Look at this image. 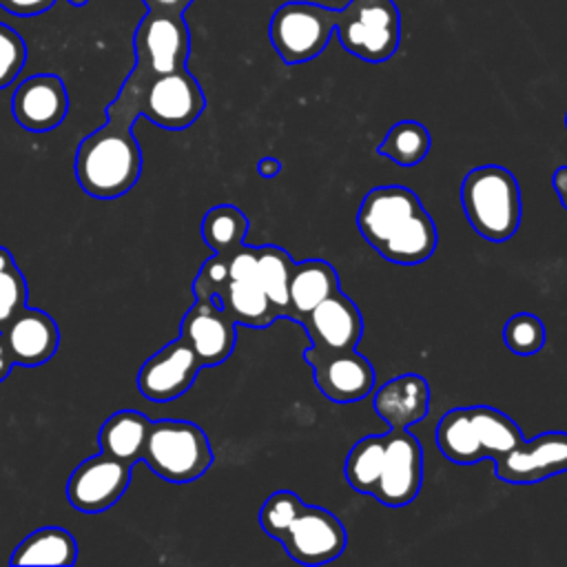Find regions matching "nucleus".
<instances>
[{
	"mask_svg": "<svg viewBox=\"0 0 567 567\" xmlns=\"http://www.w3.org/2000/svg\"><path fill=\"white\" fill-rule=\"evenodd\" d=\"M461 204L472 228L489 241H507L520 224V188L512 171L487 164L472 168L461 184Z\"/></svg>",
	"mask_w": 567,
	"mask_h": 567,
	"instance_id": "obj_5",
	"label": "nucleus"
},
{
	"mask_svg": "<svg viewBox=\"0 0 567 567\" xmlns=\"http://www.w3.org/2000/svg\"><path fill=\"white\" fill-rule=\"evenodd\" d=\"M423 485V447L408 430L381 434V452L370 496L388 507H403Z\"/></svg>",
	"mask_w": 567,
	"mask_h": 567,
	"instance_id": "obj_9",
	"label": "nucleus"
},
{
	"mask_svg": "<svg viewBox=\"0 0 567 567\" xmlns=\"http://www.w3.org/2000/svg\"><path fill=\"white\" fill-rule=\"evenodd\" d=\"M193 0H144L148 11H159V13H184V9Z\"/></svg>",
	"mask_w": 567,
	"mask_h": 567,
	"instance_id": "obj_33",
	"label": "nucleus"
},
{
	"mask_svg": "<svg viewBox=\"0 0 567 567\" xmlns=\"http://www.w3.org/2000/svg\"><path fill=\"white\" fill-rule=\"evenodd\" d=\"M492 461L503 483H540L554 474L567 472V432H543L534 439H523Z\"/></svg>",
	"mask_w": 567,
	"mask_h": 567,
	"instance_id": "obj_14",
	"label": "nucleus"
},
{
	"mask_svg": "<svg viewBox=\"0 0 567 567\" xmlns=\"http://www.w3.org/2000/svg\"><path fill=\"white\" fill-rule=\"evenodd\" d=\"M261 529L279 540L301 565H323L339 558L348 545L341 520L323 507L306 505L295 492H272L259 509Z\"/></svg>",
	"mask_w": 567,
	"mask_h": 567,
	"instance_id": "obj_3",
	"label": "nucleus"
},
{
	"mask_svg": "<svg viewBox=\"0 0 567 567\" xmlns=\"http://www.w3.org/2000/svg\"><path fill=\"white\" fill-rule=\"evenodd\" d=\"M430 131L416 120L396 122L377 146L379 155L390 157L399 166H416L430 153Z\"/></svg>",
	"mask_w": 567,
	"mask_h": 567,
	"instance_id": "obj_27",
	"label": "nucleus"
},
{
	"mask_svg": "<svg viewBox=\"0 0 567 567\" xmlns=\"http://www.w3.org/2000/svg\"><path fill=\"white\" fill-rule=\"evenodd\" d=\"M133 49L135 66L148 75L186 69L190 33L182 13L148 11L133 33Z\"/></svg>",
	"mask_w": 567,
	"mask_h": 567,
	"instance_id": "obj_11",
	"label": "nucleus"
},
{
	"mask_svg": "<svg viewBox=\"0 0 567 567\" xmlns=\"http://www.w3.org/2000/svg\"><path fill=\"white\" fill-rule=\"evenodd\" d=\"M339 288V275L326 259L295 261L288 284V319L301 321L315 306Z\"/></svg>",
	"mask_w": 567,
	"mask_h": 567,
	"instance_id": "obj_22",
	"label": "nucleus"
},
{
	"mask_svg": "<svg viewBox=\"0 0 567 567\" xmlns=\"http://www.w3.org/2000/svg\"><path fill=\"white\" fill-rule=\"evenodd\" d=\"M372 408L390 430H408L425 419L430 410V385L421 374H399L374 390Z\"/></svg>",
	"mask_w": 567,
	"mask_h": 567,
	"instance_id": "obj_21",
	"label": "nucleus"
},
{
	"mask_svg": "<svg viewBox=\"0 0 567 567\" xmlns=\"http://www.w3.org/2000/svg\"><path fill=\"white\" fill-rule=\"evenodd\" d=\"M361 237L388 261L416 266L432 257L439 233L414 190L405 186H377L361 199L357 213Z\"/></svg>",
	"mask_w": 567,
	"mask_h": 567,
	"instance_id": "obj_2",
	"label": "nucleus"
},
{
	"mask_svg": "<svg viewBox=\"0 0 567 567\" xmlns=\"http://www.w3.org/2000/svg\"><path fill=\"white\" fill-rule=\"evenodd\" d=\"M27 299L29 290L24 275L16 266L13 255L0 246V330L27 306Z\"/></svg>",
	"mask_w": 567,
	"mask_h": 567,
	"instance_id": "obj_28",
	"label": "nucleus"
},
{
	"mask_svg": "<svg viewBox=\"0 0 567 567\" xmlns=\"http://www.w3.org/2000/svg\"><path fill=\"white\" fill-rule=\"evenodd\" d=\"M142 461L168 483H190L215 461L206 432L193 421L162 419L151 423Z\"/></svg>",
	"mask_w": 567,
	"mask_h": 567,
	"instance_id": "obj_6",
	"label": "nucleus"
},
{
	"mask_svg": "<svg viewBox=\"0 0 567 567\" xmlns=\"http://www.w3.org/2000/svg\"><path fill=\"white\" fill-rule=\"evenodd\" d=\"M334 18L337 9L317 2H284L268 24L270 44L286 64L310 62L328 47L334 33Z\"/></svg>",
	"mask_w": 567,
	"mask_h": 567,
	"instance_id": "obj_8",
	"label": "nucleus"
},
{
	"mask_svg": "<svg viewBox=\"0 0 567 567\" xmlns=\"http://www.w3.org/2000/svg\"><path fill=\"white\" fill-rule=\"evenodd\" d=\"M551 188L556 190L563 208L567 210V166H558L554 173H551Z\"/></svg>",
	"mask_w": 567,
	"mask_h": 567,
	"instance_id": "obj_34",
	"label": "nucleus"
},
{
	"mask_svg": "<svg viewBox=\"0 0 567 567\" xmlns=\"http://www.w3.org/2000/svg\"><path fill=\"white\" fill-rule=\"evenodd\" d=\"M228 255L224 252H213V257H208L199 272L195 275V281H193V295L195 299H213L217 303L221 290L226 288L228 284Z\"/></svg>",
	"mask_w": 567,
	"mask_h": 567,
	"instance_id": "obj_31",
	"label": "nucleus"
},
{
	"mask_svg": "<svg viewBox=\"0 0 567 567\" xmlns=\"http://www.w3.org/2000/svg\"><path fill=\"white\" fill-rule=\"evenodd\" d=\"M151 419L137 410H120L111 414L97 434L100 452H106L128 465L142 461L144 445L151 432Z\"/></svg>",
	"mask_w": 567,
	"mask_h": 567,
	"instance_id": "obj_23",
	"label": "nucleus"
},
{
	"mask_svg": "<svg viewBox=\"0 0 567 567\" xmlns=\"http://www.w3.org/2000/svg\"><path fill=\"white\" fill-rule=\"evenodd\" d=\"M565 126H567V115H565Z\"/></svg>",
	"mask_w": 567,
	"mask_h": 567,
	"instance_id": "obj_38",
	"label": "nucleus"
},
{
	"mask_svg": "<svg viewBox=\"0 0 567 567\" xmlns=\"http://www.w3.org/2000/svg\"><path fill=\"white\" fill-rule=\"evenodd\" d=\"M69 111V93L64 82L53 73L29 75L18 84L11 97L13 120L31 133L58 128Z\"/></svg>",
	"mask_w": 567,
	"mask_h": 567,
	"instance_id": "obj_19",
	"label": "nucleus"
},
{
	"mask_svg": "<svg viewBox=\"0 0 567 567\" xmlns=\"http://www.w3.org/2000/svg\"><path fill=\"white\" fill-rule=\"evenodd\" d=\"M13 363L35 368L53 359L60 346V328L55 319L38 308L24 306L0 330Z\"/></svg>",
	"mask_w": 567,
	"mask_h": 567,
	"instance_id": "obj_20",
	"label": "nucleus"
},
{
	"mask_svg": "<svg viewBox=\"0 0 567 567\" xmlns=\"http://www.w3.org/2000/svg\"><path fill=\"white\" fill-rule=\"evenodd\" d=\"M299 326H303L310 339V348L303 354L354 350L363 334V317L343 290L326 297L299 321Z\"/></svg>",
	"mask_w": 567,
	"mask_h": 567,
	"instance_id": "obj_15",
	"label": "nucleus"
},
{
	"mask_svg": "<svg viewBox=\"0 0 567 567\" xmlns=\"http://www.w3.org/2000/svg\"><path fill=\"white\" fill-rule=\"evenodd\" d=\"M523 439L516 421L492 405L452 408L436 425V445L456 465L496 458Z\"/></svg>",
	"mask_w": 567,
	"mask_h": 567,
	"instance_id": "obj_4",
	"label": "nucleus"
},
{
	"mask_svg": "<svg viewBox=\"0 0 567 567\" xmlns=\"http://www.w3.org/2000/svg\"><path fill=\"white\" fill-rule=\"evenodd\" d=\"M248 233V217L233 204L213 206L202 219V237L213 252L230 255Z\"/></svg>",
	"mask_w": 567,
	"mask_h": 567,
	"instance_id": "obj_26",
	"label": "nucleus"
},
{
	"mask_svg": "<svg viewBox=\"0 0 567 567\" xmlns=\"http://www.w3.org/2000/svg\"><path fill=\"white\" fill-rule=\"evenodd\" d=\"M13 365H16V363H13V359H11V352H9L7 343H4V337L0 334V381H4V379L9 377V372H11Z\"/></svg>",
	"mask_w": 567,
	"mask_h": 567,
	"instance_id": "obj_36",
	"label": "nucleus"
},
{
	"mask_svg": "<svg viewBox=\"0 0 567 567\" xmlns=\"http://www.w3.org/2000/svg\"><path fill=\"white\" fill-rule=\"evenodd\" d=\"M144 73L133 66L115 100L106 106V124L86 135L75 153V177L80 188L95 199L126 195L142 173V148L133 135L140 115V91Z\"/></svg>",
	"mask_w": 567,
	"mask_h": 567,
	"instance_id": "obj_1",
	"label": "nucleus"
},
{
	"mask_svg": "<svg viewBox=\"0 0 567 567\" xmlns=\"http://www.w3.org/2000/svg\"><path fill=\"white\" fill-rule=\"evenodd\" d=\"M204 91L186 69L162 75L144 73L140 91V115L151 120L155 126L166 131L188 128L204 113Z\"/></svg>",
	"mask_w": 567,
	"mask_h": 567,
	"instance_id": "obj_10",
	"label": "nucleus"
},
{
	"mask_svg": "<svg viewBox=\"0 0 567 567\" xmlns=\"http://www.w3.org/2000/svg\"><path fill=\"white\" fill-rule=\"evenodd\" d=\"M545 326L532 312H516L503 326V341L518 357L536 354L545 346Z\"/></svg>",
	"mask_w": 567,
	"mask_h": 567,
	"instance_id": "obj_29",
	"label": "nucleus"
},
{
	"mask_svg": "<svg viewBox=\"0 0 567 567\" xmlns=\"http://www.w3.org/2000/svg\"><path fill=\"white\" fill-rule=\"evenodd\" d=\"M133 465L100 452L82 461L66 481V501L84 512L97 514L113 507L126 492L131 483Z\"/></svg>",
	"mask_w": 567,
	"mask_h": 567,
	"instance_id": "obj_12",
	"label": "nucleus"
},
{
	"mask_svg": "<svg viewBox=\"0 0 567 567\" xmlns=\"http://www.w3.org/2000/svg\"><path fill=\"white\" fill-rule=\"evenodd\" d=\"M257 171H259V175H261V177L272 179L275 175H279V171H281V162H279L277 157H264V159H259Z\"/></svg>",
	"mask_w": 567,
	"mask_h": 567,
	"instance_id": "obj_35",
	"label": "nucleus"
},
{
	"mask_svg": "<svg viewBox=\"0 0 567 567\" xmlns=\"http://www.w3.org/2000/svg\"><path fill=\"white\" fill-rule=\"evenodd\" d=\"M55 4V0H0V7L7 13L20 16V18H29V16H38L49 11Z\"/></svg>",
	"mask_w": 567,
	"mask_h": 567,
	"instance_id": "obj_32",
	"label": "nucleus"
},
{
	"mask_svg": "<svg viewBox=\"0 0 567 567\" xmlns=\"http://www.w3.org/2000/svg\"><path fill=\"white\" fill-rule=\"evenodd\" d=\"M255 246L241 244L228 255V284L221 290L217 303L233 317L235 323L248 328H268L277 321V312L268 301L261 284L255 275Z\"/></svg>",
	"mask_w": 567,
	"mask_h": 567,
	"instance_id": "obj_13",
	"label": "nucleus"
},
{
	"mask_svg": "<svg viewBox=\"0 0 567 567\" xmlns=\"http://www.w3.org/2000/svg\"><path fill=\"white\" fill-rule=\"evenodd\" d=\"M78 560V543L71 532L58 525L31 532L11 554V565H73Z\"/></svg>",
	"mask_w": 567,
	"mask_h": 567,
	"instance_id": "obj_24",
	"label": "nucleus"
},
{
	"mask_svg": "<svg viewBox=\"0 0 567 567\" xmlns=\"http://www.w3.org/2000/svg\"><path fill=\"white\" fill-rule=\"evenodd\" d=\"M202 363L193 348L179 337L164 348H159L153 357H148L137 372V390L144 399L164 403L173 401L190 390Z\"/></svg>",
	"mask_w": 567,
	"mask_h": 567,
	"instance_id": "obj_16",
	"label": "nucleus"
},
{
	"mask_svg": "<svg viewBox=\"0 0 567 567\" xmlns=\"http://www.w3.org/2000/svg\"><path fill=\"white\" fill-rule=\"evenodd\" d=\"M255 255H257V264H255L257 281L261 284L277 317L288 319V284L295 266L292 257L275 244L255 246Z\"/></svg>",
	"mask_w": 567,
	"mask_h": 567,
	"instance_id": "obj_25",
	"label": "nucleus"
},
{
	"mask_svg": "<svg viewBox=\"0 0 567 567\" xmlns=\"http://www.w3.org/2000/svg\"><path fill=\"white\" fill-rule=\"evenodd\" d=\"M27 62V44L9 24L0 22V89H7Z\"/></svg>",
	"mask_w": 567,
	"mask_h": 567,
	"instance_id": "obj_30",
	"label": "nucleus"
},
{
	"mask_svg": "<svg viewBox=\"0 0 567 567\" xmlns=\"http://www.w3.org/2000/svg\"><path fill=\"white\" fill-rule=\"evenodd\" d=\"M319 392L334 403H352L374 390V368L357 350L303 354Z\"/></svg>",
	"mask_w": 567,
	"mask_h": 567,
	"instance_id": "obj_18",
	"label": "nucleus"
},
{
	"mask_svg": "<svg viewBox=\"0 0 567 567\" xmlns=\"http://www.w3.org/2000/svg\"><path fill=\"white\" fill-rule=\"evenodd\" d=\"M69 4H73V7H84L89 0H66Z\"/></svg>",
	"mask_w": 567,
	"mask_h": 567,
	"instance_id": "obj_37",
	"label": "nucleus"
},
{
	"mask_svg": "<svg viewBox=\"0 0 567 567\" xmlns=\"http://www.w3.org/2000/svg\"><path fill=\"white\" fill-rule=\"evenodd\" d=\"M237 323L233 317L213 299H195V303L186 310L179 337L193 348L202 368L224 363L237 341Z\"/></svg>",
	"mask_w": 567,
	"mask_h": 567,
	"instance_id": "obj_17",
	"label": "nucleus"
},
{
	"mask_svg": "<svg viewBox=\"0 0 567 567\" xmlns=\"http://www.w3.org/2000/svg\"><path fill=\"white\" fill-rule=\"evenodd\" d=\"M334 33L348 53L379 64L392 58L401 42V13L394 0H350L337 9Z\"/></svg>",
	"mask_w": 567,
	"mask_h": 567,
	"instance_id": "obj_7",
	"label": "nucleus"
}]
</instances>
